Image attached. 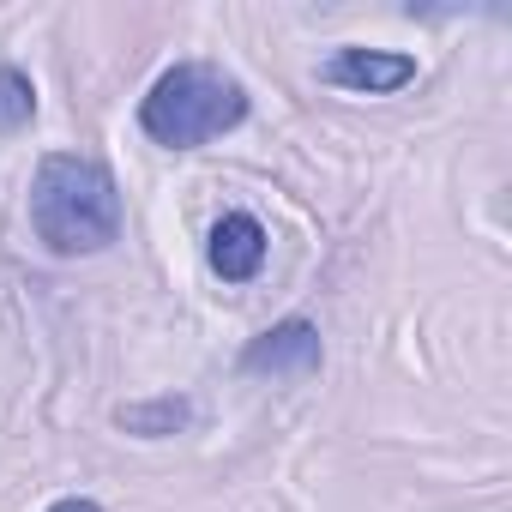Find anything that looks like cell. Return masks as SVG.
<instances>
[{
  "label": "cell",
  "instance_id": "obj_8",
  "mask_svg": "<svg viewBox=\"0 0 512 512\" xmlns=\"http://www.w3.org/2000/svg\"><path fill=\"white\" fill-rule=\"evenodd\" d=\"M43 512H103V500H91V494H61V500H49Z\"/></svg>",
  "mask_w": 512,
  "mask_h": 512
},
{
  "label": "cell",
  "instance_id": "obj_5",
  "mask_svg": "<svg viewBox=\"0 0 512 512\" xmlns=\"http://www.w3.org/2000/svg\"><path fill=\"white\" fill-rule=\"evenodd\" d=\"M266 253H272V235H266V223L253 211H223L205 229V266L223 284H253L266 272Z\"/></svg>",
  "mask_w": 512,
  "mask_h": 512
},
{
  "label": "cell",
  "instance_id": "obj_7",
  "mask_svg": "<svg viewBox=\"0 0 512 512\" xmlns=\"http://www.w3.org/2000/svg\"><path fill=\"white\" fill-rule=\"evenodd\" d=\"M37 121V85L25 67H0V139H13Z\"/></svg>",
  "mask_w": 512,
  "mask_h": 512
},
{
  "label": "cell",
  "instance_id": "obj_6",
  "mask_svg": "<svg viewBox=\"0 0 512 512\" xmlns=\"http://www.w3.org/2000/svg\"><path fill=\"white\" fill-rule=\"evenodd\" d=\"M199 404L187 392H157V398H139V404H115V428L133 434V440H169L181 428H193Z\"/></svg>",
  "mask_w": 512,
  "mask_h": 512
},
{
  "label": "cell",
  "instance_id": "obj_4",
  "mask_svg": "<svg viewBox=\"0 0 512 512\" xmlns=\"http://www.w3.org/2000/svg\"><path fill=\"white\" fill-rule=\"evenodd\" d=\"M320 362H326L320 326L302 320V314L266 326L260 338H247V350L235 356L241 374H260V380H308V374H320Z\"/></svg>",
  "mask_w": 512,
  "mask_h": 512
},
{
  "label": "cell",
  "instance_id": "obj_3",
  "mask_svg": "<svg viewBox=\"0 0 512 512\" xmlns=\"http://www.w3.org/2000/svg\"><path fill=\"white\" fill-rule=\"evenodd\" d=\"M314 79L332 85V91H356V97H398L404 85L422 79V67H416V55H404V49L338 43V49L314 67Z\"/></svg>",
  "mask_w": 512,
  "mask_h": 512
},
{
  "label": "cell",
  "instance_id": "obj_2",
  "mask_svg": "<svg viewBox=\"0 0 512 512\" xmlns=\"http://www.w3.org/2000/svg\"><path fill=\"white\" fill-rule=\"evenodd\" d=\"M247 85L217 61H175L139 97V133L163 151H199L247 121Z\"/></svg>",
  "mask_w": 512,
  "mask_h": 512
},
{
  "label": "cell",
  "instance_id": "obj_1",
  "mask_svg": "<svg viewBox=\"0 0 512 512\" xmlns=\"http://www.w3.org/2000/svg\"><path fill=\"white\" fill-rule=\"evenodd\" d=\"M31 235L55 253V260H91L109 253L127 229V199L121 181L103 157L85 151H49L31 169Z\"/></svg>",
  "mask_w": 512,
  "mask_h": 512
}]
</instances>
